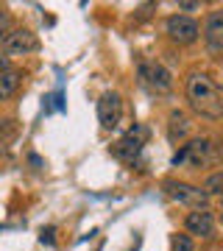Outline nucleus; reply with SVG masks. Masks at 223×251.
<instances>
[{
    "instance_id": "obj_11",
    "label": "nucleus",
    "mask_w": 223,
    "mask_h": 251,
    "mask_svg": "<svg viewBox=\"0 0 223 251\" xmlns=\"http://www.w3.org/2000/svg\"><path fill=\"white\" fill-rule=\"evenodd\" d=\"M20 84H23V73L20 70H3L0 73V100H9L17 95L20 90Z\"/></svg>"
},
{
    "instance_id": "obj_2",
    "label": "nucleus",
    "mask_w": 223,
    "mask_h": 251,
    "mask_svg": "<svg viewBox=\"0 0 223 251\" xmlns=\"http://www.w3.org/2000/svg\"><path fill=\"white\" fill-rule=\"evenodd\" d=\"M165 187V193H168L176 204H184V206H193V209H206V204H209V196H206L201 187H193V184H187V181H176L170 179L162 184Z\"/></svg>"
},
{
    "instance_id": "obj_16",
    "label": "nucleus",
    "mask_w": 223,
    "mask_h": 251,
    "mask_svg": "<svg viewBox=\"0 0 223 251\" xmlns=\"http://www.w3.org/2000/svg\"><path fill=\"white\" fill-rule=\"evenodd\" d=\"M11 131H14V128H11V120H0V145L11 137Z\"/></svg>"
},
{
    "instance_id": "obj_19",
    "label": "nucleus",
    "mask_w": 223,
    "mask_h": 251,
    "mask_svg": "<svg viewBox=\"0 0 223 251\" xmlns=\"http://www.w3.org/2000/svg\"><path fill=\"white\" fill-rule=\"evenodd\" d=\"M3 70H9V59H6V56H0V73Z\"/></svg>"
},
{
    "instance_id": "obj_7",
    "label": "nucleus",
    "mask_w": 223,
    "mask_h": 251,
    "mask_svg": "<svg viewBox=\"0 0 223 251\" xmlns=\"http://www.w3.org/2000/svg\"><path fill=\"white\" fill-rule=\"evenodd\" d=\"M120 117H123V100L117 92H106V95H100L98 100V120L103 128H115L120 123Z\"/></svg>"
},
{
    "instance_id": "obj_4",
    "label": "nucleus",
    "mask_w": 223,
    "mask_h": 251,
    "mask_svg": "<svg viewBox=\"0 0 223 251\" xmlns=\"http://www.w3.org/2000/svg\"><path fill=\"white\" fill-rule=\"evenodd\" d=\"M165 31H168V36L173 42H178V45H193L198 36H201V25L193 17H187V14H173V17H168Z\"/></svg>"
},
{
    "instance_id": "obj_17",
    "label": "nucleus",
    "mask_w": 223,
    "mask_h": 251,
    "mask_svg": "<svg viewBox=\"0 0 223 251\" xmlns=\"http://www.w3.org/2000/svg\"><path fill=\"white\" fill-rule=\"evenodd\" d=\"M53 234H56V229H53V226H48V229H42V237H39V240L48 243V246H53V243H56Z\"/></svg>"
},
{
    "instance_id": "obj_1",
    "label": "nucleus",
    "mask_w": 223,
    "mask_h": 251,
    "mask_svg": "<svg viewBox=\"0 0 223 251\" xmlns=\"http://www.w3.org/2000/svg\"><path fill=\"white\" fill-rule=\"evenodd\" d=\"M187 100L198 115L209 117V120L223 117V92L204 73H193L187 78Z\"/></svg>"
},
{
    "instance_id": "obj_8",
    "label": "nucleus",
    "mask_w": 223,
    "mask_h": 251,
    "mask_svg": "<svg viewBox=\"0 0 223 251\" xmlns=\"http://www.w3.org/2000/svg\"><path fill=\"white\" fill-rule=\"evenodd\" d=\"M140 78L156 92H168L173 87V78H170L168 67H162L159 62H143L140 64Z\"/></svg>"
},
{
    "instance_id": "obj_15",
    "label": "nucleus",
    "mask_w": 223,
    "mask_h": 251,
    "mask_svg": "<svg viewBox=\"0 0 223 251\" xmlns=\"http://www.w3.org/2000/svg\"><path fill=\"white\" fill-rule=\"evenodd\" d=\"M9 28H11V17L6 14V11H0V42L6 39V34H9Z\"/></svg>"
},
{
    "instance_id": "obj_18",
    "label": "nucleus",
    "mask_w": 223,
    "mask_h": 251,
    "mask_svg": "<svg viewBox=\"0 0 223 251\" xmlns=\"http://www.w3.org/2000/svg\"><path fill=\"white\" fill-rule=\"evenodd\" d=\"M198 6H201V3H184V0L178 3V9H184V11H193V9H198Z\"/></svg>"
},
{
    "instance_id": "obj_10",
    "label": "nucleus",
    "mask_w": 223,
    "mask_h": 251,
    "mask_svg": "<svg viewBox=\"0 0 223 251\" xmlns=\"http://www.w3.org/2000/svg\"><path fill=\"white\" fill-rule=\"evenodd\" d=\"M204 39L209 45V50H215V53L223 50V9L209 11V17L204 23Z\"/></svg>"
},
{
    "instance_id": "obj_6",
    "label": "nucleus",
    "mask_w": 223,
    "mask_h": 251,
    "mask_svg": "<svg viewBox=\"0 0 223 251\" xmlns=\"http://www.w3.org/2000/svg\"><path fill=\"white\" fill-rule=\"evenodd\" d=\"M143 137H145V128H137V131H128L123 140H117L112 145V156L120 162H134L140 153H143Z\"/></svg>"
},
{
    "instance_id": "obj_9",
    "label": "nucleus",
    "mask_w": 223,
    "mask_h": 251,
    "mask_svg": "<svg viewBox=\"0 0 223 251\" xmlns=\"http://www.w3.org/2000/svg\"><path fill=\"white\" fill-rule=\"evenodd\" d=\"M184 229L190 234H198V237H212L215 234V218L209 209H193L187 218H184Z\"/></svg>"
},
{
    "instance_id": "obj_3",
    "label": "nucleus",
    "mask_w": 223,
    "mask_h": 251,
    "mask_svg": "<svg viewBox=\"0 0 223 251\" xmlns=\"http://www.w3.org/2000/svg\"><path fill=\"white\" fill-rule=\"evenodd\" d=\"M36 48H39V39H36L34 31H28V28H14L6 34V39L0 42V50L3 56L9 59V56H28L34 53Z\"/></svg>"
},
{
    "instance_id": "obj_12",
    "label": "nucleus",
    "mask_w": 223,
    "mask_h": 251,
    "mask_svg": "<svg viewBox=\"0 0 223 251\" xmlns=\"http://www.w3.org/2000/svg\"><path fill=\"white\" fill-rule=\"evenodd\" d=\"M187 131H190V117L184 112H173L170 115V123H168V137L173 143H178V140L187 137Z\"/></svg>"
},
{
    "instance_id": "obj_13",
    "label": "nucleus",
    "mask_w": 223,
    "mask_h": 251,
    "mask_svg": "<svg viewBox=\"0 0 223 251\" xmlns=\"http://www.w3.org/2000/svg\"><path fill=\"white\" fill-rule=\"evenodd\" d=\"M204 193L206 196H223V171L212 173V176L204 181Z\"/></svg>"
},
{
    "instance_id": "obj_14",
    "label": "nucleus",
    "mask_w": 223,
    "mask_h": 251,
    "mask_svg": "<svg viewBox=\"0 0 223 251\" xmlns=\"http://www.w3.org/2000/svg\"><path fill=\"white\" fill-rule=\"evenodd\" d=\"M173 251H196V243L190 234H173Z\"/></svg>"
},
{
    "instance_id": "obj_5",
    "label": "nucleus",
    "mask_w": 223,
    "mask_h": 251,
    "mask_svg": "<svg viewBox=\"0 0 223 251\" xmlns=\"http://www.w3.org/2000/svg\"><path fill=\"white\" fill-rule=\"evenodd\" d=\"M212 156H215V145H212V140H193L190 145H184L181 151L173 156V165H184V162H190L193 168H201V165H206V162H212Z\"/></svg>"
},
{
    "instance_id": "obj_20",
    "label": "nucleus",
    "mask_w": 223,
    "mask_h": 251,
    "mask_svg": "<svg viewBox=\"0 0 223 251\" xmlns=\"http://www.w3.org/2000/svg\"><path fill=\"white\" fill-rule=\"evenodd\" d=\"M221 212H223V206H221Z\"/></svg>"
}]
</instances>
